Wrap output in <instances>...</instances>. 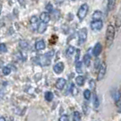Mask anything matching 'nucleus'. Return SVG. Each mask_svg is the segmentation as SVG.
<instances>
[{
  "label": "nucleus",
  "instance_id": "f257e3e1",
  "mask_svg": "<svg viewBox=\"0 0 121 121\" xmlns=\"http://www.w3.org/2000/svg\"><path fill=\"white\" fill-rule=\"evenodd\" d=\"M115 37V27L113 25H108L106 30V46L109 48L113 43Z\"/></svg>",
  "mask_w": 121,
  "mask_h": 121
},
{
  "label": "nucleus",
  "instance_id": "f03ea898",
  "mask_svg": "<svg viewBox=\"0 0 121 121\" xmlns=\"http://www.w3.org/2000/svg\"><path fill=\"white\" fill-rule=\"evenodd\" d=\"M53 54H54L53 51H49L48 53H46L45 55H43V56H39V64L41 65H48L50 64V59H51V57L53 56Z\"/></svg>",
  "mask_w": 121,
  "mask_h": 121
},
{
  "label": "nucleus",
  "instance_id": "7ed1b4c3",
  "mask_svg": "<svg viewBox=\"0 0 121 121\" xmlns=\"http://www.w3.org/2000/svg\"><path fill=\"white\" fill-rule=\"evenodd\" d=\"M88 10H89V6L87 4H82L80 6V8L78 9L77 13V16L80 19V21H82L85 18V16L87 15V13H88Z\"/></svg>",
  "mask_w": 121,
  "mask_h": 121
},
{
  "label": "nucleus",
  "instance_id": "20e7f679",
  "mask_svg": "<svg viewBox=\"0 0 121 121\" xmlns=\"http://www.w3.org/2000/svg\"><path fill=\"white\" fill-rule=\"evenodd\" d=\"M78 36H79V44H83L87 39V29L86 28H82L79 30L78 32Z\"/></svg>",
  "mask_w": 121,
  "mask_h": 121
},
{
  "label": "nucleus",
  "instance_id": "39448f33",
  "mask_svg": "<svg viewBox=\"0 0 121 121\" xmlns=\"http://www.w3.org/2000/svg\"><path fill=\"white\" fill-rule=\"evenodd\" d=\"M106 70H107V65L105 63H101L100 65H99V72H98V77H97V80L98 81H100L102 80L105 76V73H106Z\"/></svg>",
  "mask_w": 121,
  "mask_h": 121
},
{
  "label": "nucleus",
  "instance_id": "423d86ee",
  "mask_svg": "<svg viewBox=\"0 0 121 121\" xmlns=\"http://www.w3.org/2000/svg\"><path fill=\"white\" fill-rule=\"evenodd\" d=\"M103 26V22L101 20H98V21H92L91 22V28L93 30H99Z\"/></svg>",
  "mask_w": 121,
  "mask_h": 121
},
{
  "label": "nucleus",
  "instance_id": "0eeeda50",
  "mask_svg": "<svg viewBox=\"0 0 121 121\" xmlns=\"http://www.w3.org/2000/svg\"><path fill=\"white\" fill-rule=\"evenodd\" d=\"M64 68H65V65H64L63 62H58L53 66V70L56 74H59V73H62L64 71Z\"/></svg>",
  "mask_w": 121,
  "mask_h": 121
},
{
  "label": "nucleus",
  "instance_id": "6e6552de",
  "mask_svg": "<svg viewBox=\"0 0 121 121\" xmlns=\"http://www.w3.org/2000/svg\"><path fill=\"white\" fill-rule=\"evenodd\" d=\"M65 83H66L65 79H64V78H59L56 82V89H58L59 91L63 90V89H64V87H65Z\"/></svg>",
  "mask_w": 121,
  "mask_h": 121
},
{
  "label": "nucleus",
  "instance_id": "1a4fd4ad",
  "mask_svg": "<svg viewBox=\"0 0 121 121\" xmlns=\"http://www.w3.org/2000/svg\"><path fill=\"white\" fill-rule=\"evenodd\" d=\"M39 19H40L41 22L47 24V23L50 21V15H49V13H40V15H39Z\"/></svg>",
  "mask_w": 121,
  "mask_h": 121
},
{
  "label": "nucleus",
  "instance_id": "9d476101",
  "mask_svg": "<svg viewBox=\"0 0 121 121\" xmlns=\"http://www.w3.org/2000/svg\"><path fill=\"white\" fill-rule=\"evenodd\" d=\"M102 51V46H101V44L98 42V43H96V45L94 46V48H93V55L95 56H98L101 53Z\"/></svg>",
  "mask_w": 121,
  "mask_h": 121
},
{
  "label": "nucleus",
  "instance_id": "9b49d317",
  "mask_svg": "<svg viewBox=\"0 0 121 121\" xmlns=\"http://www.w3.org/2000/svg\"><path fill=\"white\" fill-rule=\"evenodd\" d=\"M84 82H85V78L82 75H78L77 77L75 78V83L78 86H82L84 84Z\"/></svg>",
  "mask_w": 121,
  "mask_h": 121
},
{
  "label": "nucleus",
  "instance_id": "f8f14e48",
  "mask_svg": "<svg viewBox=\"0 0 121 121\" xmlns=\"http://www.w3.org/2000/svg\"><path fill=\"white\" fill-rule=\"evenodd\" d=\"M45 47H46V45H45V42L43 40H39L35 43V48L37 50H42L45 48Z\"/></svg>",
  "mask_w": 121,
  "mask_h": 121
},
{
  "label": "nucleus",
  "instance_id": "ddd939ff",
  "mask_svg": "<svg viewBox=\"0 0 121 121\" xmlns=\"http://www.w3.org/2000/svg\"><path fill=\"white\" fill-rule=\"evenodd\" d=\"M101 17H102V13L100 11H99V10H97V11H95L94 13H92V19H93V21L101 20Z\"/></svg>",
  "mask_w": 121,
  "mask_h": 121
},
{
  "label": "nucleus",
  "instance_id": "4468645a",
  "mask_svg": "<svg viewBox=\"0 0 121 121\" xmlns=\"http://www.w3.org/2000/svg\"><path fill=\"white\" fill-rule=\"evenodd\" d=\"M83 63H84V65H86V66H89L90 64H91V56L87 53L84 55L83 56Z\"/></svg>",
  "mask_w": 121,
  "mask_h": 121
},
{
  "label": "nucleus",
  "instance_id": "2eb2a0df",
  "mask_svg": "<svg viewBox=\"0 0 121 121\" xmlns=\"http://www.w3.org/2000/svg\"><path fill=\"white\" fill-rule=\"evenodd\" d=\"M46 30H47V24L41 22L39 25V27H38V32L40 33V34H42V33H44V31Z\"/></svg>",
  "mask_w": 121,
  "mask_h": 121
},
{
  "label": "nucleus",
  "instance_id": "dca6fc26",
  "mask_svg": "<svg viewBox=\"0 0 121 121\" xmlns=\"http://www.w3.org/2000/svg\"><path fill=\"white\" fill-rule=\"evenodd\" d=\"M113 98H114V100H115V102L117 103L119 100H121V92L119 91H115V93H114V95H113Z\"/></svg>",
  "mask_w": 121,
  "mask_h": 121
},
{
  "label": "nucleus",
  "instance_id": "f3484780",
  "mask_svg": "<svg viewBox=\"0 0 121 121\" xmlns=\"http://www.w3.org/2000/svg\"><path fill=\"white\" fill-rule=\"evenodd\" d=\"M91 92L89 89H86V90L83 91V97H84L85 99L89 100V99H91Z\"/></svg>",
  "mask_w": 121,
  "mask_h": 121
},
{
  "label": "nucleus",
  "instance_id": "a211bd4d",
  "mask_svg": "<svg viewBox=\"0 0 121 121\" xmlns=\"http://www.w3.org/2000/svg\"><path fill=\"white\" fill-rule=\"evenodd\" d=\"M54 98V95H53V93H52L51 91H47V92H45V99L46 100H48V101H51L52 99Z\"/></svg>",
  "mask_w": 121,
  "mask_h": 121
},
{
  "label": "nucleus",
  "instance_id": "6ab92c4d",
  "mask_svg": "<svg viewBox=\"0 0 121 121\" xmlns=\"http://www.w3.org/2000/svg\"><path fill=\"white\" fill-rule=\"evenodd\" d=\"M73 121H81V114L78 111H74L73 114Z\"/></svg>",
  "mask_w": 121,
  "mask_h": 121
},
{
  "label": "nucleus",
  "instance_id": "aec40b11",
  "mask_svg": "<svg viewBox=\"0 0 121 121\" xmlns=\"http://www.w3.org/2000/svg\"><path fill=\"white\" fill-rule=\"evenodd\" d=\"M82 62L81 61H78L77 63H75V69H76V72H77L78 73H82Z\"/></svg>",
  "mask_w": 121,
  "mask_h": 121
},
{
  "label": "nucleus",
  "instance_id": "412c9836",
  "mask_svg": "<svg viewBox=\"0 0 121 121\" xmlns=\"http://www.w3.org/2000/svg\"><path fill=\"white\" fill-rule=\"evenodd\" d=\"M93 106H94L96 108L99 106V98H98V96L96 95V94H94V95H93Z\"/></svg>",
  "mask_w": 121,
  "mask_h": 121
},
{
  "label": "nucleus",
  "instance_id": "4be33fe9",
  "mask_svg": "<svg viewBox=\"0 0 121 121\" xmlns=\"http://www.w3.org/2000/svg\"><path fill=\"white\" fill-rule=\"evenodd\" d=\"M74 48H73V46H69L68 48H67V50H66V54H67V56H73V54L74 53Z\"/></svg>",
  "mask_w": 121,
  "mask_h": 121
},
{
  "label": "nucleus",
  "instance_id": "5701e85b",
  "mask_svg": "<svg viewBox=\"0 0 121 121\" xmlns=\"http://www.w3.org/2000/svg\"><path fill=\"white\" fill-rule=\"evenodd\" d=\"M19 46L22 48H27L28 46H29V44H28V42H27L26 40H21V41L19 42Z\"/></svg>",
  "mask_w": 121,
  "mask_h": 121
},
{
  "label": "nucleus",
  "instance_id": "b1692460",
  "mask_svg": "<svg viewBox=\"0 0 121 121\" xmlns=\"http://www.w3.org/2000/svg\"><path fill=\"white\" fill-rule=\"evenodd\" d=\"M115 1H113V0H111V1H108V11H111L113 8H114V6H115Z\"/></svg>",
  "mask_w": 121,
  "mask_h": 121
},
{
  "label": "nucleus",
  "instance_id": "393cba45",
  "mask_svg": "<svg viewBox=\"0 0 121 121\" xmlns=\"http://www.w3.org/2000/svg\"><path fill=\"white\" fill-rule=\"evenodd\" d=\"M2 72H3V73H4V75H8L9 73H11V69L9 68L8 66H4V67H3V69H2Z\"/></svg>",
  "mask_w": 121,
  "mask_h": 121
},
{
  "label": "nucleus",
  "instance_id": "a878e982",
  "mask_svg": "<svg viewBox=\"0 0 121 121\" xmlns=\"http://www.w3.org/2000/svg\"><path fill=\"white\" fill-rule=\"evenodd\" d=\"M30 24H36L37 22H38V17L37 16H35V15H33V16H31V17L30 18Z\"/></svg>",
  "mask_w": 121,
  "mask_h": 121
},
{
  "label": "nucleus",
  "instance_id": "bb28decb",
  "mask_svg": "<svg viewBox=\"0 0 121 121\" xmlns=\"http://www.w3.org/2000/svg\"><path fill=\"white\" fill-rule=\"evenodd\" d=\"M0 52H2V53L7 52V48H6V45L4 43L0 44Z\"/></svg>",
  "mask_w": 121,
  "mask_h": 121
},
{
  "label": "nucleus",
  "instance_id": "cd10ccee",
  "mask_svg": "<svg viewBox=\"0 0 121 121\" xmlns=\"http://www.w3.org/2000/svg\"><path fill=\"white\" fill-rule=\"evenodd\" d=\"M46 11L48 13H50V12H52L53 11V5H52L51 4H47V5H46Z\"/></svg>",
  "mask_w": 121,
  "mask_h": 121
},
{
  "label": "nucleus",
  "instance_id": "c85d7f7f",
  "mask_svg": "<svg viewBox=\"0 0 121 121\" xmlns=\"http://www.w3.org/2000/svg\"><path fill=\"white\" fill-rule=\"evenodd\" d=\"M75 63H77L79 61V56H80V49H76L75 50Z\"/></svg>",
  "mask_w": 121,
  "mask_h": 121
},
{
  "label": "nucleus",
  "instance_id": "c756f323",
  "mask_svg": "<svg viewBox=\"0 0 121 121\" xmlns=\"http://www.w3.org/2000/svg\"><path fill=\"white\" fill-rule=\"evenodd\" d=\"M90 87H91V90H94L95 89V81L94 80H91L90 81Z\"/></svg>",
  "mask_w": 121,
  "mask_h": 121
},
{
  "label": "nucleus",
  "instance_id": "7c9ffc66",
  "mask_svg": "<svg viewBox=\"0 0 121 121\" xmlns=\"http://www.w3.org/2000/svg\"><path fill=\"white\" fill-rule=\"evenodd\" d=\"M71 91H72V93H73V95H76L77 94V90L75 89V87L73 84L71 85Z\"/></svg>",
  "mask_w": 121,
  "mask_h": 121
},
{
  "label": "nucleus",
  "instance_id": "2f4dec72",
  "mask_svg": "<svg viewBox=\"0 0 121 121\" xmlns=\"http://www.w3.org/2000/svg\"><path fill=\"white\" fill-rule=\"evenodd\" d=\"M58 121H69V119H68V117H67V116L63 115V116H61V117H59Z\"/></svg>",
  "mask_w": 121,
  "mask_h": 121
},
{
  "label": "nucleus",
  "instance_id": "473e14b6",
  "mask_svg": "<svg viewBox=\"0 0 121 121\" xmlns=\"http://www.w3.org/2000/svg\"><path fill=\"white\" fill-rule=\"evenodd\" d=\"M82 108H83L84 114H85V115H87V114L89 113V108H87V109H86V104H85V103H83V105H82Z\"/></svg>",
  "mask_w": 121,
  "mask_h": 121
},
{
  "label": "nucleus",
  "instance_id": "72a5a7b5",
  "mask_svg": "<svg viewBox=\"0 0 121 121\" xmlns=\"http://www.w3.org/2000/svg\"><path fill=\"white\" fill-rule=\"evenodd\" d=\"M117 111L121 113V100H119V101L117 102Z\"/></svg>",
  "mask_w": 121,
  "mask_h": 121
},
{
  "label": "nucleus",
  "instance_id": "f704fd0d",
  "mask_svg": "<svg viewBox=\"0 0 121 121\" xmlns=\"http://www.w3.org/2000/svg\"><path fill=\"white\" fill-rule=\"evenodd\" d=\"M0 121H5L4 117H0Z\"/></svg>",
  "mask_w": 121,
  "mask_h": 121
},
{
  "label": "nucleus",
  "instance_id": "c9c22d12",
  "mask_svg": "<svg viewBox=\"0 0 121 121\" xmlns=\"http://www.w3.org/2000/svg\"><path fill=\"white\" fill-rule=\"evenodd\" d=\"M118 18H120V19H121V12H120V14H119V16H118Z\"/></svg>",
  "mask_w": 121,
  "mask_h": 121
},
{
  "label": "nucleus",
  "instance_id": "e433bc0d",
  "mask_svg": "<svg viewBox=\"0 0 121 121\" xmlns=\"http://www.w3.org/2000/svg\"><path fill=\"white\" fill-rule=\"evenodd\" d=\"M95 121H98V120H95Z\"/></svg>",
  "mask_w": 121,
  "mask_h": 121
}]
</instances>
